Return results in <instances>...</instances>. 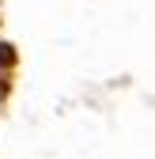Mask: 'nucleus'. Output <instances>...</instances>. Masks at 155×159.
I'll use <instances>...</instances> for the list:
<instances>
[{
    "instance_id": "f03ea898",
    "label": "nucleus",
    "mask_w": 155,
    "mask_h": 159,
    "mask_svg": "<svg viewBox=\"0 0 155 159\" xmlns=\"http://www.w3.org/2000/svg\"><path fill=\"white\" fill-rule=\"evenodd\" d=\"M8 95V76H0V98Z\"/></svg>"
},
{
    "instance_id": "f257e3e1",
    "label": "nucleus",
    "mask_w": 155,
    "mask_h": 159,
    "mask_svg": "<svg viewBox=\"0 0 155 159\" xmlns=\"http://www.w3.org/2000/svg\"><path fill=\"white\" fill-rule=\"evenodd\" d=\"M11 65H15V49L8 42H0V68H11Z\"/></svg>"
}]
</instances>
